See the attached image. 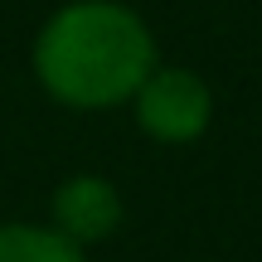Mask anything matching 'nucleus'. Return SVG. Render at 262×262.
I'll use <instances>...</instances> for the list:
<instances>
[{"mask_svg": "<svg viewBox=\"0 0 262 262\" xmlns=\"http://www.w3.org/2000/svg\"><path fill=\"white\" fill-rule=\"evenodd\" d=\"M156 68V34L122 0H73L54 10L34 39V78L54 102L107 112L131 102Z\"/></svg>", "mask_w": 262, "mask_h": 262, "instance_id": "nucleus-1", "label": "nucleus"}, {"mask_svg": "<svg viewBox=\"0 0 262 262\" xmlns=\"http://www.w3.org/2000/svg\"><path fill=\"white\" fill-rule=\"evenodd\" d=\"M136 102V122L150 141L160 146H189L199 141L214 122V88L194 73V68H150L141 88L131 93Z\"/></svg>", "mask_w": 262, "mask_h": 262, "instance_id": "nucleus-2", "label": "nucleus"}, {"mask_svg": "<svg viewBox=\"0 0 262 262\" xmlns=\"http://www.w3.org/2000/svg\"><path fill=\"white\" fill-rule=\"evenodd\" d=\"M54 228L78 248H93L122 228V194L107 175H68L54 189Z\"/></svg>", "mask_w": 262, "mask_h": 262, "instance_id": "nucleus-3", "label": "nucleus"}, {"mask_svg": "<svg viewBox=\"0 0 262 262\" xmlns=\"http://www.w3.org/2000/svg\"><path fill=\"white\" fill-rule=\"evenodd\" d=\"M0 262H88L54 224H0Z\"/></svg>", "mask_w": 262, "mask_h": 262, "instance_id": "nucleus-4", "label": "nucleus"}]
</instances>
